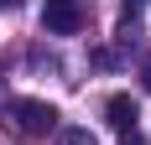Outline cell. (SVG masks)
I'll return each instance as SVG.
<instances>
[{
    "instance_id": "cell-5",
    "label": "cell",
    "mask_w": 151,
    "mask_h": 145,
    "mask_svg": "<svg viewBox=\"0 0 151 145\" xmlns=\"http://www.w3.org/2000/svg\"><path fill=\"white\" fill-rule=\"evenodd\" d=\"M120 145H146V140H141V135H125V140H120Z\"/></svg>"
},
{
    "instance_id": "cell-7",
    "label": "cell",
    "mask_w": 151,
    "mask_h": 145,
    "mask_svg": "<svg viewBox=\"0 0 151 145\" xmlns=\"http://www.w3.org/2000/svg\"><path fill=\"white\" fill-rule=\"evenodd\" d=\"M16 5H21V0H0V11H16Z\"/></svg>"
},
{
    "instance_id": "cell-8",
    "label": "cell",
    "mask_w": 151,
    "mask_h": 145,
    "mask_svg": "<svg viewBox=\"0 0 151 145\" xmlns=\"http://www.w3.org/2000/svg\"><path fill=\"white\" fill-rule=\"evenodd\" d=\"M141 83H146V88H151V62H146V78H141Z\"/></svg>"
},
{
    "instance_id": "cell-1",
    "label": "cell",
    "mask_w": 151,
    "mask_h": 145,
    "mask_svg": "<svg viewBox=\"0 0 151 145\" xmlns=\"http://www.w3.org/2000/svg\"><path fill=\"white\" fill-rule=\"evenodd\" d=\"M42 26L52 36H73V31H83V5L78 0H42Z\"/></svg>"
},
{
    "instance_id": "cell-4",
    "label": "cell",
    "mask_w": 151,
    "mask_h": 145,
    "mask_svg": "<svg viewBox=\"0 0 151 145\" xmlns=\"http://www.w3.org/2000/svg\"><path fill=\"white\" fill-rule=\"evenodd\" d=\"M58 145H94V135L78 130V124H68V130H58Z\"/></svg>"
},
{
    "instance_id": "cell-2",
    "label": "cell",
    "mask_w": 151,
    "mask_h": 145,
    "mask_svg": "<svg viewBox=\"0 0 151 145\" xmlns=\"http://www.w3.org/2000/svg\"><path fill=\"white\" fill-rule=\"evenodd\" d=\"M11 114H16V124H21V130H31V135L58 130V109H52L47 99H11Z\"/></svg>"
},
{
    "instance_id": "cell-9",
    "label": "cell",
    "mask_w": 151,
    "mask_h": 145,
    "mask_svg": "<svg viewBox=\"0 0 151 145\" xmlns=\"http://www.w3.org/2000/svg\"><path fill=\"white\" fill-rule=\"evenodd\" d=\"M0 78H5V68H0Z\"/></svg>"
},
{
    "instance_id": "cell-3",
    "label": "cell",
    "mask_w": 151,
    "mask_h": 145,
    "mask_svg": "<svg viewBox=\"0 0 151 145\" xmlns=\"http://www.w3.org/2000/svg\"><path fill=\"white\" fill-rule=\"evenodd\" d=\"M104 119H109V130H120V135H136V99L130 93H109V104H104Z\"/></svg>"
},
{
    "instance_id": "cell-6",
    "label": "cell",
    "mask_w": 151,
    "mask_h": 145,
    "mask_svg": "<svg viewBox=\"0 0 151 145\" xmlns=\"http://www.w3.org/2000/svg\"><path fill=\"white\" fill-rule=\"evenodd\" d=\"M141 5H146V0H125V11H141Z\"/></svg>"
}]
</instances>
